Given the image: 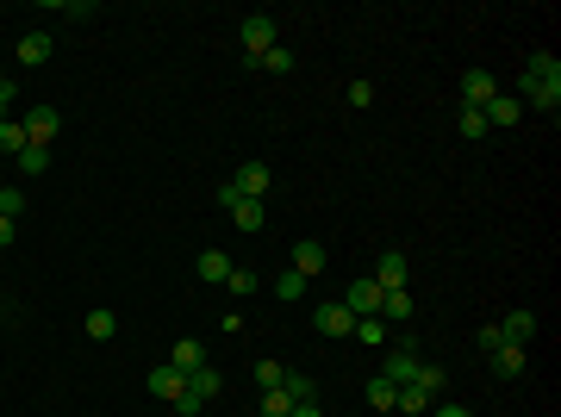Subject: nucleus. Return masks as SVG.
I'll list each match as a JSON object with an SVG mask.
<instances>
[{
  "mask_svg": "<svg viewBox=\"0 0 561 417\" xmlns=\"http://www.w3.org/2000/svg\"><path fill=\"white\" fill-rule=\"evenodd\" d=\"M25 149V125L19 119H0V156H19Z\"/></svg>",
  "mask_w": 561,
  "mask_h": 417,
  "instance_id": "obj_29",
  "label": "nucleus"
},
{
  "mask_svg": "<svg viewBox=\"0 0 561 417\" xmlns=\"http://www.w3.org/2000/svg\"><path fill=\"white\" fill-rule=\"evenodd\" d=\"M499 336L531 349V336H537V311H505V318H499Z\"/></svg>",
  "mask_w": 561,
  "mask_h": 417,
  "instance_id": "obj_15",
  "label": "nucleus"
},
{
  "mask_svg": "<svg viewBox=\"0 0 561 417\" xmlns=\"http://www.w3.org/2000/svg\"><path fill=\"white\" fill-rule=\"evenodd\" d=\"M393 399H400V387H393L387 374H375V380H368V405H375L381 417H393Z\"/></svg>",
  "mask_w": 561,
  "mask_h": 417,
  "instance_id": "obj_22",
  "label": "nucleus"
},
{
  "mask_svg": "<svg viewBox=\"0 0 561 417\" xmlns=\"http://www.w3.org/2000/svg\"><path fill=\"white\" fill-rule=\"evenodd\" d=\"M13 162H19V174H44V168H50V149H44V143H25Z\"/></svg>",
  "mask_w": 561,
  "mask_h": 417,
  "instance_id": "obj_25",
  "label": "nucleus"
},
{
  "mask_svg": "<svg viewBox=\"0 0 561 417\" xmlns=\"http://www.w3.org/2000/svg\"><path fill=\"white\" fill-rule=\"evenodd\" d=\"M280 393H287L293 405H318V387H312V374H293V368H287V380H280Z\"/></svg>",
  "mask_w": 561,
  "mask_h": 417,
  "instance_id": "obj_21",
  "label": "nucleus"
},
{
  "mask_svg": "<svg viewBox=\"0 0 561 417\" xmlns=\"http://www.w3.org/2000/svg\"><path fill=\"white\" fill-rule=\"evenodd\" d=\"M219 387H225V374H219V368H212V362H206V368H194V374H187V393H194V399H200V405H206V399H219Z\"/></svg>",
  "mask_w": 561,
  "mask_h": 417,
  "instance_id": "obj_16",
  "label": "nucleus"
},
{
  "mask_svg": "<svg viewBox=\"0 0 561 417\" xmlns=\"http://www.w3.org/2000/svg\"><path fill=\"white\" fill-rule=\"evenodd\" d=\"M19 125H25V143H44V149H50V138L63 132V113H56V106H31Z\"/></svg>",
  "mask_w": 561,
  "mask_h": 417,
  "instance_id": "obj_5",
  "label": "nucleus"
},
{
  "mask_svg": "<svg viewBox=\"0 0 561 417\" xmlns=\"http://www.w3.org/2000/svg\"><path fill=\"white\" fill-rule=\"evenodd\" d=\"M25 212V193L19 187H0V218H19Z\"/></svg>",
  "mask_w": 561,
  "mask_h": 417,
  "instance_id": "obj_35",
  "label": "nucleus"
},
{
  "mask_svg": "<svg viewBox=\"0 0 561 417\" xmlns=\"http://www.w3.org/2000/svg\"><path fill=\"white\" fill-rule=\"evenodd\" d=\"M343 305H350V318H375V311H381V286H375L368 275L350 280V299H343Z\"/></svg>",
  "mask_w": 561,
  "mask_h": 417,
  "instance_id": "obj_12",
  "label": "nucleus"
},
{
  "mask_svg": "<svg viewBox=\"0 0 561 417\" xmlns=\"http://www.w3.org/2000/svg\"><path fill=\"white\" fill-rule=\"evenodd\" d=\"M225 293H231V299H250V293H256V268H231V275H225Z\"/></svg>",
  "mask_w": 561,
  "mask_h": 417,
  "instance_id": "obj_30",
  "label": "nucleus"
},
{
  "mask_svg": "<svg viewBox=\"0 0 561 417\" xmlns=\"http://www.w3.org/2000/svg\"><path fill=\"white\" fill-rule=\"evenodd\" d=\"M312 324H318V336H350V330H356V318H350V305H343V299L312 305Z\"/></svg>",
  "mask_w": 561,
  "mask_h": 417,
  "instance_id": "obj_4",
  "label": "nucleus"
},
{
  "mask_svg": "<svg viewBox=\"0 0 561 417\" xmlns=\"http://www.w3.org/2000/svg\"><path fill=\"white\" fill-rule=\"evenodd\" d=\"M306 286H312V280L299 275V268H287V275L275 280V293H280V299H287V305H299V299H306Z\"/></svg>",
  "mask_w": 561,
  "mask_h": 417,
  "instance_id": "obj_27",
  "label": "nucleus"
},
{
  "mask_svg": "<svg viewBox=\"0 0 561 417\" xmlns=\"http://www.w3.org/2000/svg\"><path fill=\"white\" fill-rule=\"evenodd\" d=\"M493 94H499V75L493 69H468L462 75V106H487Z\"/></svg>",
  "mask_w": 561,
  "mask_h": 417,
  "instance_id": "obj_6",
  "label": "nucleus"
},
{
  "mask_svg": "<svg viewBox=\"0 0 561 417\" xmlns=\"http://www.w3.org/2000/svg\"><path fill=\"white\" fill-rule=\"evenodd\" d=\"M412 387H424L430 399H449V393H443L449 380H443V368H430V362H419V380H412Z\"/></svg>",
  "mask_w": 561,
  "mask_h": 417,
  "instance_id": "obj_28",
  "label": "nucleus"
},
{
  "mask_svg": "<svg viewBox=\"0 0 561 417\" xmlns=\"http://www.w3.org/2000/svg\"><path fill=\"white\" fill-rule=\"evenodd\" d=\"M375 318H412V293H406V286L381 293V311H375Z\"/></svg>",
  "mask_w": 561,
  "mask_h": 417,
  "instance_id": "obj_26",
  "label": "nucleus"
},
{
  "mask_svg": "<svg viewBox=\"0 0 561 417\" xmlns=\"http://www.w3.org/2000/svg\"><path fill=\"white\" fill-rule=\"evenodd\" d=\"M19 63H25V69L50 63V31H25V38H19Z\"/></svg>",
  "mask_w": 561,
  "mask_h": 417,
  "instance_id": "obj_17",
  "label": "nucleus"
},
{
  "mask_svg": "<svg viewBox=\"0 0 561 417\" xmlns=\"http://www.w3.org/2000/svg\"><path fill=\"white\" fill-rule=\"evenodd\" d=\"M324 262H331V250H324L318 237H299V243H293V268H299V275H306V280L318 275Z\"/></svg>",
  "mask_w": 561,
  "mask_h": 417,
  "instance_id": "obj_13",
  "label": "nucleus"
},
{
  "mask_svg": "<svg viewBox=\"0 0 561 417\" xmlns=\"http://www.w3.org/2000/svg\"><path fill=\"white\" fill-rule=\"evenodd\" d=\"M375 286H381V293H393V286H406V256H400V250H381V256H375Z\"/></svg>",
  "mask_w": 561,
  "mask_h": 417,
  "instance_id": "obj_7",
  "label": "nucleus"
},
{
  "mask_svg": "<svg viewBox=\"0 0 561 417\" xmlns=\"http://www.w3.org/2000/svg\"><path fill=\"white\" fill-rule=\"evenodd\" d=\"M263 417H293V399H287V393H263Z\"/></svg>",
  "mask_w": 561,
  "mask_h": 417,
  "instance_id": "obj_34",
  "label": "nucleus"
},
{
  "mask_svg": "<svg viewBox=\"0 0 561 417\" xmlns=\"http://www.w3.org/2000/svg\"><path fill=\"white\" fill-rule=\"evenodd\" d=\"M168 368H181V374H194V368H206V349H200L194 336H181V343L168 349Z\"/></svg>",
  "mask_w": 561,
  "mask_h": 417,
  "instance_id": "obj_19",
  "label": "nucleus"
},
{
  "mask_svg": "<svg viewBox=\"0 0 561 417\" xmlns=\"http://www.w3.org/2000/svg\"><path fill=\"white\" fill-rule=\"evenodd\" d=\"M82 330H88V336H94V343H113V336H119V318H113V311H107V305H94V311H88V318H82Z\"/></svg>",
  "mask_w": 561,
  "mask_h": 417,
  "instance_id": "obj_18",
  "label": "nucleus"
},
{
  "mask_svg": "<svg viewBox=\"0 0 561 417\" xmlns=\"http://www.w3.org/2000/svg\"><path fill=\"white\" fill-rule=\"evenodd\" d=\"M424 417H468V405H455V399H436Z\"/></svg>",
  "mask_w": 561,
  "mask_h": 417,
  "instance_id": "obj_37",
  "label": "nucleus"
},
{
  "mask_svg": "<svg viewBox=\"0 0 561 417\" xmlns=\"http://www.w3.org/2000/svg\"><path fill=\"white\" fill-rule=\"evenodd\" d=\"M350 106H375V81H350Z\"/></svg>",
  "mask_w": 561,
  "mask_h": 417,
  "instance_id": "obj_36",
  "label": "nucleus"
},
{
  "mask_svg": "<svg viewBox=\"0 0 561 417\" xmlns=\"http://www.w3.org/2000/svg\"><path fill=\"white\" fill-rule=\"evenodd\" d=\"M280 380H287V368H280V362H256V387H263V393H275Z\"/></svg>",
  "mask_w": 561,
  "mask_h": 417,
  "instance_id": "obj_32",
  "label": "nucleus"
},
{
  "mask_svg": "<svg viewBox=\"0 0 561 417\" xmlns=\"http://www.w3.org/2000/svg\"><path fill=\"white\" fill-rule=\"evenodd\" d=\"M350 336H362L368 349H387V343H393V330H387V318H356V330H350Z\"/></svg>",
  "mask_w": 561,
  "mask_h": 417,
  "instance_id": "obj_20",
  "label": "nucleus"
},
{
  "mask_svg": "<svg viewBox=\"0 0 561 417\" xmlns=\"http://www.w3.org/2000/svg\"><path fill=\"white\" fill-rule=\"evenodd\" d=\"M0 88H13V81H6V75H0Z\"/></svg>",
  "mask_w": 561,
  "mask_h": 417,
  "instance_id": "obj_40",
  "label": "nucleus"
},
{
  "mask_svg": "<svg viewBox=\"0 0 561 417\" xmlns=\"http://www.w3.org/2000/svg\"><path fill=\"white\" fill-rule=\"evenodd\" d=\"M480 119H487V132H493V125H518V119H524V100H518V94H493V100L480 106Z\"/></svg>",
  "mask_w": 561,
  "mask_h": 417,
  "instance_id": "obj_8",
  "label": "nucleus"
},
{
  "mask_svg": "<svg viewBox=\"0 0 561 417\" xmlns=\"http://www.w3.org/2000/svg\"><path fill=\"white\" fill-rule=\"evenodd\" d=\"M225 212H231V225H237V231H250V237H256V231L269 225V212H263V200H231Z\"/></svg>",
  "mask_w": 561,
  "mask_h": 417,
  "instance_id": "obj_14",
  "label": "nucleus"
},
{
  "mask_svg": "<svg viewBox=\"0 0 561 417\" xmlns=\"http://www.w3.org/2000/svg\"><path fill=\"white\" fill-rule=\"evenodd\" d=\"M518 100H524V113L537 106V113H556L561 106V63L549 50H537L531 63H524V88H518Z\"/></svg>",
  "mask_w": 561,
  "mask_h": 417,
  "instance_id": "obj_1",
  "label": "nucleus"
},
{
  "mask_svg": "<svg viewBox=\"0 0 561 417\" xmlns=\"http://www.w3.org/2000/svg\"><path fill=\"white\" fill-rule=\"evenodd\" d=\"M393 387H412L419 380V343L412 336H400V349H387V368H381Z\"/></svg>",
  "mask_w": 561,
  "mask_h": 417,
  "instance_id": "obj_3",
  "label": "nucleus"
},
{
  "mask_svg": "<svg viewBox=\"0 0 561 417\" xmlns=\"http://www.w3.org/2000/svg\"><path fill=\"white\" fill-rule=\"evenodd\" d=\"M430 405H436V399H430L424 387H400V399H393V412H406V417H424Z\"/></svg>",
  "mask_w": 561,
  "mask_h": 417,
  "instance_id": "obj_24",
  "label": "nucleus"
},
{
  "mask_svg": "<svg viewBox=\"0 0 561 417\" xmlns=\"http://www.w3.org/2000/svg\"><path fill=\"white\" fill-rule=\"evenodd\" d=\"M269 181H275V174H269L263 162H244V168L231 174V187H237L244 200H269Z\"/></svg>",
  "mask_w": 561,
  "mask_h": 417,
  "instance_id": "obj_9",
  "label": "nucleus"
},
{
  "mask_svg": "<svg viewBox=\"0 0 561 417\" xmlns=\"http://www.w3.org/2000/svg\"><path fill=\"white\" fill-rule=\"evenodd\" d=\"M237 44H244V63L256 69V63H263V56L280 44V19H275V13H250V19H244V31H237Z\"/></svg>",
  "mask_w": 561,
  "mask_h": 417,
  "instance_id": "obj_2",
  "label": "nucleus"
},
{
  "mask_svg": "<svg viewBox=\"0 0 561 417\" xmlns=\"http://www.w3.org/2000/svg\"><path fill=\"white\" fill-rule=\"evenodd\" d=\"M231 268H237V262H231L225 250H200V280H219V286H225V275H231Z\"/></svg>",
  "mask_w": 561,
  "mask_h": 417,
  "instance_id": "obj_23",
  "label": "nucleus"
},
{
  "mask_svg": "<svg viewBox=\"0 0 561 417\" xmlns=\"http://www.w3.org/2000/svg\"><path fill=\"white\" fill-rule=\"evenodd\" d=\"M455 125H462V138H468V143L487 138V119H480V106H462V113H455Z\"/></svg>",
  "mask_w": 561,
  "mask_h": 417,
  "instance_id": "obj_31",
  "label": "nucleus"
},
{
  "mask_svg": "<svg viewBox=\"0 0 561 417\" xmlns=\"http://www.w3.org/2000/svg\"><path fill=\"white\" fill-rule=\"evenodd\" d=\"M181 393H187V374H181V368H150V399L175 405Z\"/></svg>",
  "mask_w": 561,
  "mask_h": 417,
  "instance_id": "obj_11",
  "label": "nucleus"
},
{
  "mask_svg": "<svg viewBox=\"0 0 561 417\" xmlns=\"http://www.w3.org/2000/svg\"><path fill=\"white\" fill-rule=\"evenodd\" d=\"M293 417H324V412L318 405H293Z\"/></svg>",
  "mask_w": 561,
  "mask_h": 417,
  "instance_id": "obj_39",
  "label": "nucleus"
},
{
  "mask_svg": "<svg viewBox=\"0 0 561 417\" xmlns=\"http://www.w3.org/2000/svg\"><path fill=\"white\" fill-rule=\"evenodd\" d=\"M524 368H531V349H524V343H499V349H493V374H499V380H518Z\"/></svg>",
  "mask_w": 561,
  "mask_h": 417,
  "instance_id": "obj_10",
  "label": "nucleus"
},
{
  "mask_svg": "<svg viewBox=\"0 0 561 417\" xmlns=\"http://www.w3.org/2000/svg\"><path fill=\"white\" fill-rule=\"evenodd\" d=\"M13 237H19V218H0V250H6Z\"/></svg>",
  "mask_w": 561,
  "mask_h": 417,
  "instance_id": "obj_38",
  "label": "nucleus"
},
{
  "mask_svg": "<svg viewBox=\"0 0 561 417\" xmlns=\"http://www.w3.org/2000/svg\"><path fill=\"white\" fill-rule=\"evenodd\" d=\"M256 69H269V75H287V69H293V50H287V44H275V50H269Z\"/></svg>",
  "mask_w": 561,
  "mask_h": 417,
  "instance_id": "obj_33",
  "label": "nucleus"
}]
</instances>
